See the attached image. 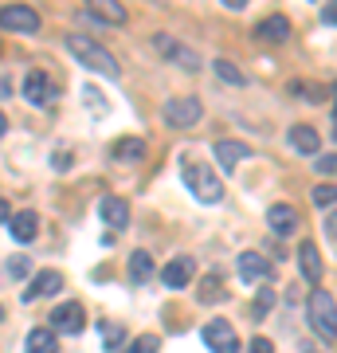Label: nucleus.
<instances>
[{
	"mask_svg": "<svg viewBox=\"0 0 337 353\" xmlns=\"http://www.w3.org/2000/svg\"><path fill=\"white\" fill-rule=\"evenodd\" d=\"M255 36H259L263 43H287L290 39V20L287 16H267V20L255 28Z\"/></svg>",
	"mask_w": 337,
	"mask_h": 353,
	"instance_id": "ddd939ff",
	"label": "nucleus"
},
{
	"mask_svg": "<svg viewBox=\"0 0 337 353\" xmlns=\"http://www.w3.org/2000/svg\"><path fill=\"white\" fill-rule=\"evenodd\" d=\"M325 236H329V240H337V212L325 216Z\"/></svg>",
	"mask_w": 337,
	"mask_h": 353,
	"instance_id": "72a5a7b5",
	"label": "nucleus"
},
{
	"mask_svg": "<svg viewBox=\"0 0 337 353\" xmlns=\"http://www.w3.org/2000/svg\"><path fill=\"white\" fill-rule=\"evenodd\" d=\"M314 204H322V208L337 204V185H318V189H314Z\"/></svg>",
	"mask_w": 337,
	"mask_h": 353,
	"instance_id": "bb28decb",
	"label": "nucleus"
},
{
	"mask_svg": "<svg viewBox=\"0 0 337 353\" xmlns=\"http://www.w3.org/2000/svg\"><path fill=\"white\" fill-rule=\"evenodd\" d=\"M83 326H87V314H83L79 303H63V306L51 310V330H59V334H79Z\"/></svg>",
	"mask_w": 337,
	"mask_h": 353,
	"instance_id": "6e6552de",
	"label": "nucleus"
},
{
	"mask_svg": "<svg viewBox=\"0 0 337 353\" xmlns=\"http://www.w3.org/2000/svg\"><path fill=\"white\" fill-rule=\"evenodd\" d=\"M8 228H12L16 243H32L39 236V216L36 212H20V216H8Z\"/></svg>",
	"mask_w": 337,
	"mask_h": 353,
	"instance_id": "a211bd4d",
	"label": "nucleus"
},
{
	"mask_svg": "<svg viewBox=\"0 0 337 353\" xmlns=\"http://www.w3.org/2000/svg\"><path fill=\"white\" fill-rule=\"evenodd\" d=\"M150 275H153V255L150 252H134L130 255V279H134V283H145Z\"/></svg>",
	"mask_w": 337,
	"mask_h": 353,
	"instance_id": "5701e85b",
	"label": "nucleus"
},
{
	"mask_svg": "<svg viewBox=\"0 0 337 353\" xmlns=\"http://www.w3.org/2000/svg\"><path fill=\"white\" fill-rule=\"evenodd\" d=\"M267 224L275 236H294L298 232V212L290 208V204H271L267 208Z\"/></svg>",
	"mask_w": 337,
	"mask_h": 353,
	"instance_id": "1a4fd4ad",
	"label": "nucleus"
},
{
	"mask_svg": "<svg viewBox=\"0 0 337 353\" xmlns=\"http://www.w3.org/2000/svg\"><path fill=\"white\" fill-rule=\"evenodd\" d=\"M334 141H337V126H334Z\"/></svg>",
	"mask_w": 337,
	"mask_h": 353,
	"instance_id": "ea45409f",
	"label": "nucleus"
},
{
	"mask_svg": "<svg viewBox=\"0 0 337 353\" xmlns=\"http://www.w3.org/2000/svg\"><path fill=\"white\" fill-rule=\"evenodd\" d=\"M298 271L306 283H318L322 279V255H318V248L310 240H302V248H298Z\"/></svg>",
	"mask_w": 337,
	"mask_h": 353,
	"instance_id": "2eb2a0df",
	"label": "nucleus"
},
{
	"mask_svg": "<svg viewBox=\"0 0 337 353\" xmlns=\"http://www.w3.org/2000/svg\"><path fill=\"white\" fill-rule=\"evenodd\" d=\"M99 212H102V220H106L110 228H125V224H130V204H125L122 196H102Z\"/></svg>",
	"mask_w": 337,
	"mask_h": 353,
	"instance_id": "f3484780",
	"label": "nucleus"
},
{
	"mask_svg": "<svg viewBox=\"0 0 337 353\" xmlns=\"http://www.w3.org/2000/svg\"><path fill=\"white\" fill-rule=\"evenodd\" d=\"M4 130H8V122H4V114H0V138H4Z\"/></svg>",
	"mask_w": 337,
	"mask_h": 353,
	"instance_id": "e433bc0d",
	"label": "nucleus"
},
{
	"mask_svg": "<svg viewBox=\"0 0 337 353\" xmlns=\"http://www.w3.org/2000/svg\"><path fill=\"white\" fill-rule=\"evenodd\" d=\"M8 216H12V208H8V201H0V224H4Z\"/></svg>",
	"mask_w": 337,
	"mask_h": 353,
	"instance_id": "f704fd0d",
	"label": "nucleus"
},
{
	"mask_svg": "<svg viewBox=\"0 0 337 353\" xmlns=\"http://www.w3.org/2000/svg\"><path fill=\"white\" fill-rule=\"evenodd\" d=\"M63 290V275L59 271H39L32 283H28V290H24V299L28 303H36V299H48V294H59Z\"/></svg>",
	"mask_w": 337,
	"mask_h": 353,
	"instance_id": "9d476101",
	"label": "nucleus"
},
{
	"mask_svg": "<svg viewBox=\"0 0 337 353\" xmlns=\"http://www.w3.org/2000/svg\"><path fill=\"white\" fill-rule=\"evenodd\" d=\"M157 48H161L165 55L173 59V63H181V67H185V71H196V67H200V59H196V55H192L188 48H181V43H173V39L157 36Z\"/></svg>",
	"mask_w": 337,
	"mask_h": 353,
	"instance_id": "6ab92c4d",
	"label": "nucleus"
},
{
	"mask_svg": "<svg viewBox=\"0 0 337 353\" xmlns=\"http://www.w3.org/2000/svg\"><path fill=\"white\" fill-rule=\"evenodd\" d=\"M318 173H325V176L337 173V153H329V157H318Z\"/></svg>",
	"mask_w": 337,
	"mask_h": 353,
	"instance_id": "c756f323",
	"label": "nucleus"
},
{
	"mask_svg": "<svg viewBox=\"0 0 337 353\" xmlns=\"http://www.w3.org/2000/svg\"><path fill=\"white\" fill-rule=\"evenodd\" d=\"M192 275H196V259H192V255H176L173 263H165L161 283L169 290H185L188 283H192Z\"/></svg>",
	"mask_w": 337,
	"mask_h": 353,
	"instance_id": "0eeeda50",
	"label": "nucleus"
},
{
	"mask_svg": "<svg viewBox=\"0 0 337 353\" xmlns=\"http://www.w3.org/2000/svg\"><path fill=\"white\" fill-rule=\"evenodd\" d=\"M67 51H71L83 67H90V71H99V75H106V79H118V71H122L118 59H114L102 43H94L90 36H79V32L75 36H67Z\"/></svg>",
	"mask_w": 337,
	"mask_h": 353,
	"instance_id": "f257e3e1",
	"label": "nucleus"
},
{
	"mask_svg": "<svg viewBox=\"0 0 337 353\" xmlns=\"http://www.w3.org/2000/svg\"><path fill=\"white\" fill-rule=\"evenodd\" d=\"M271 306H275V290L263 287V290H259V299H255V306H251V318H255V322H263V318L271 314Z\"/></svg>",
	"mask_w": 337,
	"mask_h": 353,
	"instance_id": "393cba45",
	"label": "nucleus"
},
{
	"mask_svg": "<svg viewBox=\"0 0 337 353\" xmlns=\"http://www.w3.org/2000/svg\"><path fill=\"white\" fill-rule=\"evenodd\" d=\"M28 271H32V263H28L24 255H12V259H8V275H16V279H24Z\"/></svg>",
	"mask_w": 337,
	"mask_h": 353,
	"instance_id": "c85d7f7f",
	"label": "nucleus"
},
{
	"mask_svg": "<svg viewBox=\"0 0 337 353\" xmlns=\"http://www.w3.org/2000/svg\"><path fill=\"white\" fill-rule=\"evenodd\" d=\"M24 353H55V330L48 326H36L24 341Z\"/></svg>",
	"mask_w": 337,
	"mask_h": 353,
	"instance_id": "aec40b11",
	"label": "nucleus"
},
{
	"mask_svg": "<svg viewBox=\"0 0 337 353\" xmlns=\"http://www.w3.org/2000/svg\"><path fill=\"white\" fill-rule=\"evenodd\" d=\"M212 71L224 79V83H232V87H243V83H247V79H243V71H239L236 63H227V59H212Z\"/></svg>",
	"mask_w": 337,
	"mask_h": 353,
	"instance_id": "b1692460",
	"label": "nucleus"
},
{
	"mask_svg": "<svg viewBox=\"0 0 337 353\" xmlns=\"http://www.w3.org/2000/svg\"><path fill=\"white\" fill-rule=\"evenodd\" d=\"M157 345H161V341L153 338V334H141V338L130 341V350L125 353H157Z\"/></svg>",
	"mask_w": 337,
	"mask_h": 353,
	"instance_id": "a878e982",
	"label": "nucleus"
},
{
	"mask_svg": "<svg viewBox=\"0 0 337 353\" xmlns=\"http://www.w3.org/2000/svg\"><path fill=\"white\" fill-rule=\"evenodd\" d=\"M334 126H337V102H334Z\"/></svg>",
	"mask_w": 337,
	"mask_h": 353,
	"instance_id": "4c0bfd02",
	"label": "nucleus"
},
{
	"mask_svg": "<svg viewBox=\"0 0 337 353\" xmlns=\"http://www.w3.org/2000/svg\"><path fill=\"white\" fill-rule=\"evenodd\" d=\"M208 299H212V303H220V299H224V287H220L216 279H208V283L200 287V303H208Z\"/></svg>",
	"mask_w": 337,
	"mask_h": 353,
	"instance_id": "cd10ccee",
	"label": "nucleus"
},
{
	"mask_svg": "<svg viewBox=\"0 0 337 353\" xmlns=\"http://www.w3.org/2000/svg\"><path fill=\"white\" fill-rule=\"evenodd\" d=\"M0 322H4V306H0Z\"/></svg>",
	"mask_w": 337,
	"mask_h": 353,
	"instance_id": "58836bf2",
	"label": "nucleus"
},
{
	"mask_svg": "<svg viewBox=\"0 0 337 353\" xmlns=\"http://www.w3.org/2000/svg\"><path fill=\"white\" fill-rule=\"evenodd\" d=\"M247 353H275V345H271V338H251Z\"/></svg>",
	"mask_w": 337,
	"mask_h": 353,
	"instance_id": "7c9ffc66",
	"label": "nucleus"
},
{
	"mask_svg": "<svg viewBox=\"0 0 337 353\" xmlns=\"http://www.w3.org/2000/svg\"><path fill=\"white\" fill-rule=\"evenodd\" d=\"M0 28H4V32H16V36H36L39 12L28 8V4H8V8H0Z\"/></svg>",
	"mask_w": 337,
	"mask_h": 353,
	"instance_id": "39448f33",
	"label": "nucleus"
},
{
	"mask_svg": "<svg viewBox=\"0 0 337 353\" xmlns=\"http://www.w3.org/2000/svg\"><path fill=\"white\" fill-rule=\"evenodd\" d=\"M83 90H87V99H90V106H94V110H99V114L106 110V102L99 99V87H83Z\"/></svg>",
	"mask_w": 337,
	"mask_h": 353,
	"instance_id": "2f4dec72",
	"label": "nucleus"
},
{
	"mask_svg": "<svg viewBox=\"0 0 337 353\" xmlns=\"http://www.w3.org/2000/svg\"><path fill=\"white\" fill-rule=\"evenodd\" d=\"M322 20H325V24H334V28H337V0H329V4H325Z\"/></svg>",
	"mask_w": 337,
	"mask_h": 353,
	"instance_id": "473e14b6",
	"label": "nucleus"
},
{
	"mask_svg": "<svg viewBox=\"0 0 337 353\" xmlns=\"http://www.w3.org/2000/svg\"><path fill=\"white\" fill-rule=\"evenodd\" d=\"M51 79H48V71H32V75L24 79V99L28 102H36V106H48L51 102Z\"/></svg>",
	"mask_w": 337,
	"mask_h": 353,
	"instance_id": "f8f14e48",
	"label": "nucleus"
},
{
	"mask_svg": "<svg viewBox=\"0 0 337 353\" xmlns=\"http://www.w3.org/2000/svg\"><path fill=\"white\" fill-rule=\"evenodd\" d=\"M181 176H185V185L192 189V196L204 204H216L220 196H224V181L208 169V165H200V161H185L181 165Z\"/></svg>",
	"mask_w": 337,
	"mask_h": 353,
	"instance_id": "f03ea898",
	"label": "nucleus"
},
{
	"mask_svg": "<svg viewBox=\"0 0 337 353\" xmlns=\"http://www.w3.org/2000/svg\"><path fill=\"white\" fill-rule=\"evenodd\" d=\"M204 341L212 345V353H239V338H236V330H232L227 318H212L204 326Z\"/></svg>",
	"mask_w": 337,
	"mask_h": 353,
	"instance_id": "423d86ee",
	"label": "nucleus"
},
{
	"mask_svg": "<svg viewBox=\"0 0 337 353\" xmlns=\"http://www.w3.org/2000/svg\"><path fill=\"white\" fill-rule=\"evenodd\" d=\"M216 161H220V169H224V173H232V169H239V161H243V157H247V145H243V141H216Z\"/></svg>",
	"mask_w": 337,
	"mask_h": 353,
	"instance_id": "4468645a",
	"label": "nucleus"
},
{
	"mask_svg": "<svg viewBox=\"0 0 337 353\" xmlns=\"http://www.w3.org/2000/svg\"><path fill=\"white\" fill-rule=\"evenodd\" d=\"M161 118L169 122L173 130H188V126H196L200 118H204V106H200V99H169L165 102V110H161Z\"/></svg>",
	"mask_w": 337,
	"mask_h": 353,
	"instance_id": "20e7f679",
	"label": "nucleus"
},
{
	"mask_svg": "<svg viewBox=\"0 0 337 353\" xmlns=\"http://www.w3.org/2000/svg\"><path fill=\"white\" fill-rule=\"evenodd\" d=\"M87 12L99 16L102 24H125V4L122 0H87Z\"/></svg>",
	"mask_w": 337,
	"mask_h": 353,
	"instance_id": "dca6fc26",
	"label": "nucleus"
},
{
	"mask_svg": "<svg viewBox=\"0 0 337 353\" xmlns=\"http://www.w3.org/2000/svg\"><path fill=\"white\" fill-rule=\"evenodd\" d=\"M290 145H294L298 153H318L322 138H318V130H310V126H294L290 130Z\"/></svg>",
	"mask_w": 337,
	"mask_h": 353,
	"instance_id": "412c9836",
	"label": "nucleus"
},
{
	"mask_svg": "<svg viewBox=\"0 0 337 353\" xmlns=\"http://www.w3.org/2000/svg\"><path fill=\"white\" fill-rule=\"evenodd\" d=\"M310 326L318 330V338H325V341H334L337 338V303H334V294L329 290H322V287H314L310 290Z\"/></svg>",
	"mask_w": 337,
	"mask_h": 353,
	"instance_id": "7ed1b4c3",
	"label": "nucleus"
},
{
	"mask_svg": "<svg viewBox=\"0 0 337 353\" xmlns=\"http://www.w3.org/2000/svg\"><path fill=\"white\" fill-rule=\"evenodd\" d=\"M114 157H118V161H138L141 153H145V141L141 138H122V141H114Z\"/></svg>",
	"mask_w": 337,
	"mask_h": 353,
	"instance_id": "4be33fe9",
	"label": "nucleus"
},
{
	"mask_svg": "<svg viewBox=\"0 0 337 353\" xmlns=\"http://www.w3.org/2000/svg\"><path fill=\"white\" fill-rule=\"evenodd\" d=\"M239 279H243V283H263V279H271V259H263L259 252H243L239 255Z\"/></svg>",
	"mask_w": 337,
	"mask_h": 353,
	"instance_id": "9b49d317",
	"label": "nucleus"
},
{
	"mask_svg": "<svg viewBox=\"0 0 337 353\" xmlns=\"http://www.w3.org/2000/svg\"><path fill=\"white\" fill-rule=\"evenodd\" d=\"M227 8H247V0H224Z\"/></svg>",
	"mask_w": 337,
	"mask_h": 353,
	"instance_id": "c9c22d12",
	"label": "nucleus"
}]
</instances>
